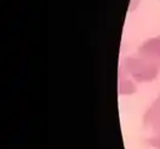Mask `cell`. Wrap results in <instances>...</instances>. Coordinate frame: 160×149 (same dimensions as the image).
I'll list each match as a JSON object with an SVG mask.
<instances>
[{"mask_svg": "<svg viewBox=\"0 0 160 149\" xmlns=\"http://www.w3.org/2000/svg\"><path fill=\"white\" fill-rule=\"evenodd\" d=\"M142 52H146L147 55L148 53L157 55V52H158V55L160 56V38H158V40L155 39L149 41V42H146L144 46L142 47Z\"/></svg>", "mask_w": 160, "mask_h": 149, "instance_id": "1", "label": "cell"}]
</instances>
